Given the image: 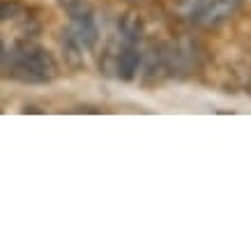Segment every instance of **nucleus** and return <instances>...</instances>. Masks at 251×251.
Segmentation results:
<instances>
[{"label": "nucleus", "instance_id": "8", "mask_svg": "<svg viewBox=\"0 0 251 251\" xmlns=\"http://www.w3.org/2000/svg\"><path fill=\"white\" fill-rule=\"evenodd\" d=\"M23 12H25V7L19 0H0V23L14 21V19L23 16Z\"/></svg>", "mask_w": 251, "mask_h": 251}, {"label": "nucleus", "instance_id": "4", "mask_svg": "<svg viewBox=\"0 0 251 251\" xmlns=\"http://www.w3.org/2000/svg\"><path fill=\"white\" fill-rule=\"evenodd\" d=\"M141 51L134 44H122V49L115 53V76L122 81H134L141 67Z\"/></svg>", "mask_w": 251, "mask_h": 251}, {"label": "nucleus", "instance_id": "3", "mask_svg": "<svg viewBox=\"0 0 251 251\" xmlns=\"http://www.w3.org/2000/svg\"><path fill=\"white\" fill-rule=\"evenodd\" d=\"M141 65H143V83L145 85L161 83L164 78L171 76L166 51H164V42L150 46V51L145 55H141Z\"/></svg>", "mask_w": 251, "mask_h": 251}, {"label": "nucleus", "instance_id": "12", "mask_svg": "<svg viewBox=\"0 0 251 251\" xmlns=\"http://www.w3.org/2000/svg\"><path fill=\"white\" fill-rule=\"evenodd\" d=\"M76 113H99V111L92 106H81V108H76Z\"/></svg>", "mask_w": 251, "mask_h": 251}, {"label": "nucleus", "instance_id": "9", "mask_svg": "<svg viewBox=\"0 0 251 251\" xmlns=\"http://www.w3.org/2000/svg\"><path fill=\"white\" fill-rule=\"evenodd\" d=\"M60 5L65 7V12L69 14V19L74 16H85V14H95V9L88 0H60Z\"/></svg>", "mask_w": 251, "mask_h": 251}, {"label": "nucleus", "instance_id": "7", "mask_svg": "<svg viewBox=\"0 0 251 251\" xmlns=\"http://www.w3.org/2000/svg\"><path fill=\"white\" fill-rule=\"evenodd\" d=\"M120 37L122 44H134L138 46L141 37H143V21L141 16L134 14V12H127V14L120 19Z\"/></svg>", "mask_w": 251, "mask_h": 251}, {"label": "nucleus", "instance_id": "6", "mask_svg": "<svg viewBox=\"0 0 251 251\" xmlns=\"http://www.w3.org/2000/svg\"><path fill=\"white\" fill-rule=\"evenodd\" d=\"M60 49H62V58H65V65L74 72H81L85 67V60H83V46L78 44L74 35L65 28L60 32Z\"/></svg>", "mask_w": 251, "mask_h": 251}, {"label": "nucleus", "instance_id": "11", "mask_svg": "<svg viewBox=\"0 0 251 251\" xmlns=\"http://www.w3.org/2000/svg\"><path fill=\"white\" fill-rule=\"evenodd\" d=\"M21 113H39V115H42L44 111H42V108H37V106H23Z\"/></svg>", "mask_w": 251, "mask_h": 251}, {"label": "nucleus", "instance_id": "5", "mask_svg": "<svg viewBox=\"0 0 251 251\" xmlns=\"http://www.w3.org/2000/svg\"><path fill=\"white\" fill-rule=\"evenodd\" d=\"M67 30L74 35V39H76L83 49H92V46L97 44V39H99L97 23H95V16H92V14L74 16V19H69V28H67Z\"/></svg>", "mask_w": 251, "mask_h": 251}, {"label": "nucleus", "instance_id": "1", "mask_svg": "<svg viewBox=\"0 0 251 251\" xmlns=\"http://www.w3.org/2000/svg\"><path fill=\"white\" fill-rule=\"evenodd\" d=\"M2 72H7L9 76L21 81V83L44 85L58 76V62L37 42L19 39L12 46V51H7V55H5Z\"/></svg>", "mask_w": 251, "mask_h": 251}, {"label": "nucleus", "instance_id": "10", "mask_svg": "<svg viewBox=\"0 0 251 251\" xmlns=\"http://www.w3.org/2000/svg\"><path fill=\"white\" fill-rule=\"evenodd\" d=\"M5 55H7V49H5V42H2V37H0V72H2V67H5Z\"/></svg>", "mask_w": 251, "mask_h": 251}, {"label": "nucleus", "instance_id": "13", "mask_svg": "<svg viewBox=\"0 0 251 251\" xmlns=\"http://www.w3.org/2000/svg\"><path fill=\"white\" fill-rule=\"evenodd\" d=\"M127 2H131V5H136V2H145V0H127Z\"/></svg>", "mask_w": 251, "mask_h": 251}, {"label": "nucleus", "instance_id": "2", "mask_svg": "<svg viewBox=\"0 0 251 251\" xmlns=\"http://www.w3.org/2000/svg\"><path fill=\"white\" fill-rule=\"evenodd\" d=\"M242 5V0H194V7L189 12V21L198 28H219L235 14Z\"/></svg>", "mask_w": 251, "mask_h": 251}]
</instances>
